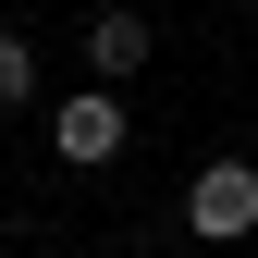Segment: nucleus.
Listing matches in <instances>:
<instances>
[{
    "mask_svg": "<svg viewBox=\"0 0 258 258\" xmlns=\"http://www.w3.org/2000/svg\"><path fill=\"white\" fill-rule=\"evenodd\" d=\"M184 234H197V246L258 234V160H209V172L184 184Z\"/></svg>",
    "mask_w": 258,
    "mask_h": 258,
    "instance_id": "nucleus-1",
    "label": "nucleus"
},
{
    "mask_svg": "<svg viewBox=\"0 0 258 258\" xmlns=\"http://www.w3.org/2000/svg\"><path fill=\"white\" fill-rule=\"evenodd\" d=\"M49 148L74 160V172H99V160L123 148V86H74V99L49 111Z\"/></svg>",
    "mask_w": 258,
    "mask_h": 258,
    "instance_id": "nucleus-2",
    "label": "nucleus"
},
{
    "mask_svg": "<svg viewBox=\"0 0 258 258\" xmlns=\"http://www.w3.org/2000/svg\"><path fill=\"white\" fill-rule=\"evenodd\" d=\"M123 74H148V25L136 13H99L86 25V86H123Z\"/></svg>",
    "mask_w": 258,
    "mask_h": 258,
    "instance_id": "nucleus-3",
    "label": "nucleus"
},
{
    "mask_svg": "<svg viewBox=\"0 0 258 258\" xmlns=\"http://www.w3.org/2000/svg\"><path fill=\"white\" fill-rule=\"evenodd\" d=\"M37 99V37H0V111Z\"/></svg>",
    "mask_w": 258,
    "mask_h": 258,
    "instance_id": "nucleus-4",
    "label": "nucleus"
}]
</instances>
